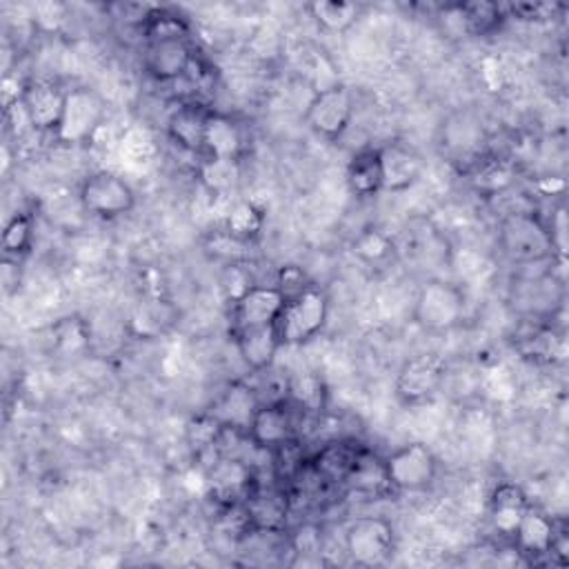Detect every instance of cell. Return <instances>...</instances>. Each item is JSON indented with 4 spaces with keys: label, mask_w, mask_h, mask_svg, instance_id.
Instances as JSON below:
<instances>
[{
    "label": "cell",
    "mask_w": 569,
    "mask_h": 569,
    "mask_svg": "<svg viewBox=\"0 0 569 569\" xmlns=\"http://www.w3.org/2000/svg\"><path fill=\"white\" fill-rule=\"evenodd\" d=\"M329 316V298L316 287L307 284L293 296H287L284 307L276 320V331L280 336L282 347L305 345L316 338Z\"/></svg>",
    "instance_id": "obj_2"
},
{
    "label": "cell",
    "mask_w": 569,
    "mask_h": 569,
    "mask_svg": "<svg viewBox=\"0 0 569 569\" xmlns=\"http://www.w3.org/2000/svg\"><path fill=\"white\" fill-rule=\"evenodd\" d=\"M345 551L356 565H382L393 553V527L378 516L356 518L345 531Z\"/></svg>",
    "instance_id": "obj_9"
},
{
    "label": "cell",
    "mask_w": 569,
    "mask_h": 569,
    "mask_svg": "<svg viewBox=\"0 0 569 569\" xmlns=\"http://www.w3.org/2000/svg\"><path fill=\"white\" fill-rule=\"evenodd\" d=\"M353 118V96L345 84H329L313 93L305 120L322 138H340Z\"/></svg>",
    "instance_id": "obj_8"
},
{
    "label": "cell",
    "mask_w": 569,
    "mask_h": 569,
    "mask_svg": "<svg viewBox=\"0 0 569 569\" xmlns=\"http://www.w3.org/2000/svg\"><path fill=\"white\" fill-rule=\"evenodd\" d=\"M140 31L147 44L153 42H169V40H189V22L164 7H151L140 22Z\"/></svg>",
    "instance_id": "obj_24"
},
{
    "label": "cell",
    "mask_w": 569,
    "mask_h": 569,
    "mask_svg": "<svg viewBox=\"0 0 569 569\" xmlns=\"http://www.w3.org/2000/svg\"><path fill=\"white\" fill-rule=\"evenodd\" d=\"M80 207L98 218H118L136 207V191L131 184L107 169L89 173L78 191Z\"/></svg>",
    "instance_id": "obj_4"
},
{
    "label": "cell",
    "mask_w": 569,
    "mask_h": 569,
    "mask_svg": "<svg viewBox=\"0 0 569 569\" xmlns=\"http://www.w3.org/2000/svg\"><path fill=\"white\" fill-rule=\"evenodd\" d=\"M347 184L358 198H371L382 191L380 147H365L347 162Z\"/></svg>",
    "instance_id": "obj_22"
},
{
    "label": "cell",
    "mask_w": 569,
    "mask_h": 569,
    "mask_svg": "<svg viewBox=\"0 0 569 569\" xmlns=\"http://www.w3.org/2000/svg\"><path fill=\"white\" fill-rule=\"evenodd\" d=\"M284 300V293L276 284H251L231 300V333L276 325Z\"/></svg>",
    "instance_id": "obj_10"
},
{
    "label": "cell",
    "mask_w": 569,
    "mask_h": 569,
    "mask_svg": "<svg viewBox=\"0 0 569 569\" xmlns=\"http://www.w3.org/2000/svg\"><path fill=\"white\" fill-rule=\"evenodd\" d=\"M260 400L256 398L253 389L242 385V382H233L229 385L222 396L218 398V402L211 409V416L224 427V429H233V431H247L256 409H258Z\"/></svg>",
    "instance_id": "obj_19"
},
{
    "label": "cell",
    "mask_w": 569,
    "mask_h": 569,
    "mask_svg": "<svg viewBox=\"0 0 569 569\" xmlns=\"http://www.w3.org/2000/svg\"><path fill=\"white\" fill-rule=\"evenodd\" d=\"M144 71L156 82H173L193 64V51L189 40H169V42H153L144 47L142 53Z\"/></svg>",
    "instance_id": "obj_13"
},
{
    "label": "cell",
    "mask_w": 569,
    "mask_h": 569,
    "mask_svg": "<svg viewBox=\"0 0 569 569\" xmlns=\"http://www.w3.org/2000/svg\"><path fill=\"white\" fill-rule=\"evenodd\" d=\"M244 149V131L242 127L227 113L209 111L204 124V153L216 160L238 162Z\"/></svg>",
    "instance_id": "obj_17"
},
{
    "label": "cell",
    "mask_w": 569,
    "mask_h": 569,
    "mask_svg": "<svg viewBox=\"0 0 569 569\" xmlns=\"http://www.w3.org/2000/svg\"><path fill=\"white\" fill-rule=\"evenodd\" d=\"M173 313L171 307L164 300H147L142 302L136 313H133V325L138 329V333L142 336H153L158 331H162L169 322H171Z\"/></svg>",
    "instance_id": "obj_31"
},
{
    "label": "cell",
    "mask_w": 569,
    "mask_h": 569,
    "mask_svg": "<svg viewBox=\"0 0 569 569\" xmlns=\"http://www.w3.org/2000/svg\"><path fill=\"white\" fill-rule=\"evenodd\" d=\"M236 351L240 360L251 369V371H264L273 365L282 342L276 331V325L269 327H256V329H244L238 333H231Z\"/></svg>",
    "instance_id": "obj_18"
},
{
    "label": "cell",
    "mask_w": 569,
    "mask_h": 569,
    "mask_svg": "<svg viewBox=\"0 0 569 569\" xmlns=\"http://www.w3.org/2000/svg\"><path fill=\"white\" fill-rule=\"evenodd\" d=\"M531 507L525 489L516 482H500L489 496V520L491 527L505 536L513 538L525 511Z\"/></svg>",
    "instance_id": "obj_16"
},
{
    "label": "cell",
    "mask_w": 569,
    "mask_h": 569,
    "mask_svg": "<svg viewBox=\"0 0 569 569\" xmlns=\"http://www.w3.org/2000/svg\"><path fill=\"white\" fill-rule=\"evenodd\" d=\"M549 224V233H551V242H553V251H556V260L565 262L567 256V216L565 209L560 207L553 216Z\"/></svg>",
    "instance_id": "obj_34"
},
{
    "label": "cell",
    "mask_w": 569,
    "mask_h": 569,
    "mask_svg": "<svg viewBox=\"0 0 569 569\" xmlns=\"http://www.w3.org/2000/svg\"><path fill=\"white\" fill-rule=\"evenodd\" d=\"M247 438L258 449H269V451L293 440L296 420H293L291 402L287 398L260 402L247 427Z\"/></svg>",
    "instance_id": "obj_12"
},
{
    "label": "cell",
    "mask_w": 569,
    "mask_h": 569,
    "mask_svg": "<svg viewBox=\"0 0 569 569\" xmlns=\"http://www.w3.org/2000/svg\"><path fill=\"white\" fill-rule=\"evenodd\" d=\"M465 309V293L458 284L431 278L416 293L413 322L425 331H449L462 322Z\"/></svg>",
    "instance_id": "obj_3"
},
{
    "label": "cell",
    "mask_w": 569,
    "mask_h": 569,
    "mask_svg": "<svg viewBox=\"0 0 569 569\" xmlns=\"http://www.w3.org/2000/svg\"><path fill=\"white\" fill-rule=\"evenodd\" d=\"M264 224V213L253 202H238L231 207L224 220V233L242 244L253 242Z\"/></svg>",
    "instance_id": "obj_27"
},
{
    "label": "cell",
    "mask_w": 569,
    "mask_h": 569,
    "mask_svg": "<svg viewBox=\"0 0 569 569\" xmlns=\"http://www.w3.org/2000/svg\"><path fill=\"white\" fill-rule=\"evenodd\" d=\"M307 11L316 20V24L329 33H345L360 18V7L345 0H316L307 4Z\"/></svg>",
    "instance_id": "obj_25"
},
{
    "label": "cell",
    "mask_w": 569,
    "mask_h": 569,
    "mask_svg": "<svg viewBox=\"0 0 569 569\" xmlns=\"http://www.w3.org/2000/svg\"><path fill=\"white\" fill-rule=\"evenodd\" d=\"M2 251L9 258H18L31 249L33 242V220L29 213L20 211L9 218L2 229Z\"/></svg>",
    "instance_id": "obj_29"
},
{
    "label": "cell",
    "mask_w": 569,
    "mask_h": 569,
    "mask_svg": "<svg viewBox=\"0 0 569 569\" xmlns=\"http://www.w3.org/2000/svg\"><path fill=\"white\" fill-rule=\"evenodd\" d=\"M382 162V191H405L422 173V156L402 142L380 147Z\"/></svg>",
    "instance_id": "obj_15"
},
{
    "label": "cell",
    "mask_w": 569,
    "mask_h": 569,
    "mask_svg": "<svg viewBox=\"0 0 569 569\" xmlns=\"http://www.w3.org/2000/svg\"><path fill=\"white\" fill-rule=\"evenodd\" d=\"M64 100H67V89L47 78H36L24 82L18 93V107L27 124L42 133H49V131L56 133L64 111Z\"/></svg>",
    "instance_id": "obj_7"
},
{
    "label": "cell",
    "mask_w": 569,
    "mask_h": 569,
    "mask_svg": "<svg viewBox=\"0 0 569 569\" xmlns=\"http://www.w3.org/2000/svg\"><path fill=\"white\" fill-rule=\"evenodd\" d=\"M362 447L349 445V442H329L325 445L316 458L311 460V471L329 482H345L347 476L351 473Z\"/></svg>",
    "instance_id": "obj_23"
},
{
    "label": "cell",
    "mask_w": 569,
    "mask_h": 569,
    "mask_svg": "<svg viewBox=\"0 0 569 569\" xmlns=\"http://www.w3.org/2000/svg\"><path fill=\"white\" fill-rule=\"evenodd\" d=\"M458 11L465 31L473 36H491L507 18L505 4L496 2H460Z\"/></svg>",
    "instance_id": "obj_26"
},
{
    "label": "cell",
    "mask_w": 569,
    "mask_h": 569,
    "mask_svg": "<svg viewBox=\"0 0 569 569\" xmlns=\"http://www.w3.org/2000/svg\"><path fill=\"white\" fill-rule=\"evenodd\" d=\"M211 109H204L196 102L180 104L167 118L169 138L184 151H202L204 149V124Z\"/></svg>",
    "instance_id": "obj_21"
},
{
    "label": "cell",
    "mask_w": 569,
    "mask_h": 569,
    "mask_svg": "<svg viewBox=\"0 0 569 569\" xmlns=\"http://www.w3.org/2000/svg\"><path fill=\"white\" fill-rule=\"evenodd\" d=\"M387 485L398 491H422L436 480L438 462L425 442H407L391 451L385 460Z\"/></svg>",
    "instance_id": "obj_6"
},
{
    "label": "cell",
    "mask_w": 569,
    "mask_h": 569,
    "mask_svg": "<svg viewBox=\"0 0 569 569\" xmlns=\"http://www.w3.org/2000/svg\"><path fill=\"white\" fill-rule=\"evenodd\" d=\"M107 116L104 100L89 87L67 89L64 111L56 129V138L64 144H82L91 140Z\"/></svg>",
    "instance_id": "obj_5"
},
{
    "label": "cell",
    "mask_w": 569,
    "mask_h": 569,
    "mask_svg": "<svg viewBox=\"0 0 569 569\" xmlns=\"http://www.w3.org/2000/svg\"><path fill=\"white\" fill-rule=\"evenodd\" d=\"M351 251L358 260H362L367 264H380L393 256V242L385 231L371 227L356 236Z\"/></svg>",
    "instance_id": "obj_28"
},
{
    "label": "cell",
    "mask_w": 569,
    "mask_h": 569,
    "mask_svg": "<svg viewBox=\"0 0 569 569\" xmlns=\"http://www.w3.org/2000/svg\"><path fill=\"white\" fill-rule=\"evenodd\" d=\"M445 382V365L440 358L420 353L402 362L396 378V396L402 405H420L433 398Z\"/></svg>",
    "instance_id": "obj_11"
},
{
    "label": "cell",
    "mask_w": 569,
    "mask_h": 569,
    "mask_svg": "<svg viewBox=\"0 0 569 569\" xmlns=\"http://www.w3.org/2000/svg\"><path fill=\"white\" fill-rule=\"evenodd\" d=\"M562 9V4H551V2H511L505 4L507 16L525 20V22H545L556 18V13Z\"/></svg>",
    "instance_id": "obj_33"
},
{
    "label": "cell",
    "mask_w": 569,
    "mask_h": 569,
    "mask_svg": "<svg viewBox=\"0 0 569 569\" xmlns=\"http://www.w3.org/2000/svg\"><path fill=\"white\" fill-rule=\"evenodd\" d=\"M289 502L280 491H249L244 498V518L253 531L276 533L284 527Z\"/></svg>",
    "instance_id": "obj_20"
},
{
    "label": "cell",
    "mask_w": 569,
    "mask_h": 569,
    "mask_svg": "<svg viewBox=\"0 0 569 569\" xmlns=\"http://www.w3.org/2000/svg\"><path fill=\"white\" fill-rule=\"evenodd\" d=\"M202 180L209 189L213 191H224L231 184H236L238 180V167L231 160H216V158H207V162L202 164Z\"/></svg>",
    "instance_id": "obj_32"
},
{
    "label": "cell",
    "mask_w": 569,
    "mask_h": 569,
    "mask_svg": "<svg viewBox=\"0 0 569 569\" xmlns=\"http://www.w3.org/2000/svg\"><path fill=\"white\" fill-rule=\"evenodd\" d=\"M287 400L300 411H320L325 405V385L311 373L293 378L287 387Z\"/></svg>",
    "instance_id": "obj_30"
},
{
    "label": "cell",
    "mask_w": 569,
    "mask_h": 569,
    "mask_svg": "<svg viewBox=\"0 0 569 569\" xmlns=\"http://www.w3.org/2000/svg\"><path fill=\"white\" fill-rule=\"evenodd\" d=\"M498 244L513 264L556 260L549 224L533 211H509L498 224Z\"/></svg>",
    "instance_id": "obj_1"
},
{
    "label": "cell",
    "mask_w": 569,
    "mask_h": 569,
    "mask_svg": "<svg viewBox=\"0 0 569 569\" xmlns=\"http://www.w3.org/2000/svg\"><path fill=\"white\" fill-rule=\"evenodd\" d=\"M560 536H562V531L556 527L553 518L531 505L525 511L511 540L520 553H525L529 558H542L553 551V545Z\"/></svg>",
    "instance_id": "obj_14"
}]
</instances>
